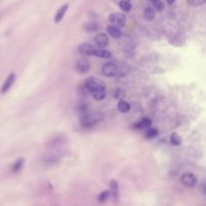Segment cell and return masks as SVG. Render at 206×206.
I'll list each match as a JSON object with an SVG mask.
<instances>
[{
    "mask_svg": "<svg viewBox=\"0 0 206 206\" xmlns=\"http://www.w3.org/2000/svg\"><path fill=\"white\" fill-rule=\"evenodd\" d=\"M103 120V115L100 113L95 114H86L81 119V125L85 128H89V127L96 126L97 124Z\"/></svg>",
    "mask_w": 206,
    "mask_h": 206,
    "instance_id": "1",
    "label": "cell"
},
{
    "mask_svg": "<svg viewBox=\"0 0 206 206\" xmlns=\"http://www.w3.org/2000/svg\"><path fill=\"white\" fill-rule=\"evenodd\" d=\"M86 89L90 91V93H94L96 91H99L101 89H106V85L102 80L96 77H89L87 78L85 82Z\"/></svg>",
    "mask_w": 206,
    "mask_h": 206,
    "instance_id": "2",
    "label": "cell"
},
{
    "mask_svg": "<svg viewBox=\"0 0 206 206\" xmlns=\"http://www.w3.org/2000/svg\"><path fill=\"white\" fill-rule=\"evenodd\" d=\"M109 20L113 25L117 26V27H123L125 25L126 22V17L123 13H119V12H116V13H112L111 15L109 16Z\"/></svg>",
    "mask_w": 206,
    "mask_h": 206,
    "instance_id": "3",
    "label": "cell"
},
{
    "mask_svg": "<svg viewBox=\"0 0 206 206\" xmlns=\"http://www.w3.org/2000/svg\"><path fill=\"white\" fill-rule=\"evenodd\" d=\"M102 72L106 77H117L118 74V64L114 63H105L102 68Z\"/></svg>",
    "mask_w": 206,
    "mask_h": 206,
    "instance_id": "4",
    "label": "cell"
},
{
    "mask_svg": "<svg viewBox=\"0 0 206 206\" xmlns=\"http://www.w3.org/2000/svg\"><path fill=\"white\" fill-rule=\"evenodd\" d=\"M181 183L187 187H194L197 184V179L192 173H184L181 176Z\"/></svg>",
    "mask_w": 206,
    "mask_h": 206,
    "instance_id": "5",
    "label": "cell"
},
{
    "mask_svg": "<svg viewBox=\"0 0 206 206\" xmlns=\"http://www.w3.org/2000/svg\"><path fill=\"white\" fill-rule=\"evenodd\" d=\"M90 68H91V64L89 63V60H87L86 59H81L77 61L76 69L80 73H86L90 71Z\"/></svg>",
    "mask_w": 206,
    "mask_h": 206,
    "instance_id": "6",
    "label": "cell"
},
{
    "mask_svg": "<svg viewBox=\"0 0 206 206\" xmlns=\"http://www.w3.org/2000/svg\"><path fill=\"white\" fill-rule=\"evenodd\" d=\"M16 80V74L15 73H10L9 76L7 77V78L5 80V82H4V84L1 87V90H0V93L1 94H6L8 91H9L10 87L13 86V84H14V82Z\"/></svg>",
    "mask_w": 206,
    "mask_h": 206,
    "instance_id": "7",
    "label": "cell"
},
{
    "mask_svg": "<svg viewBox=\"0 0 206 206\" xmlns=\"http://www.w3.org/2000/svg\"><path fill=\"white\" fill-rule=\"evenodd\" d=\"M95 47L94 45H91V43H82V44L78 46V51L81 52L82 54H85V55H93L94 54V51H95Z\"/></svg>",
    "mask_w": 206,
    "mask_h": 206,
    "instance_id": "8",
    "label": "cell"
},
{
    "mask_svg": "<svg viewBox=\"0 0 206 206\" xmlns=\"http://www.w3.org/2000/svg\"><path fill=\"white\" fill-rule=\"evenodd\" d=\"M95 42L99 47L103 49V47H106L109 44V37L107 34L100 33L95 37Z\"/></svg>",
    "mask_w": 206,
    "mask_h": 206,
    "instance_id": "9",
    "label": "cell"
},
{
    "mask_svg": "<svg viewBox=\"0 0 206 206\" xmlns=\"http://www.w3.org/2000/svg\"><path fill=\"white\" fill-rule=\"evenodd\" d=\"M68 9V3L63 4V5H61L59 8V10H58V12L55 13V16H54V22L55 23H59L60 21L63 19V17L65 15V13H67Z\"/></svg>",
    "mask_w": 206,
    "mask_h": 206,
    "instance_id": "10",
    "label": "cell"
},
{
    "mask_svg": "<svg viewBox=\"0 0 206 206\" xmlns=\"http://www.w3.org/2000/svg\"><path fill=\"white\" fill-rule=\"evenodd\" d=\"M107 31L108 33L111 35L113 38H120L122 36V31L119 27H117L115 25H109L107 27Z\"/></svg>",
    "mask_w": 206,
    "mask_h": 206,
    "instance_id": "11",
    "label": "cell"
},
{
    "mask_svg": "<svg viewBox=\"0 0 206 206\" xmlns=\"http://www.w3.org/2000/svg\"><path fill=\"white\" fill-rule=\"evenodd\" d=\"M118 64V74H117V77H124L126 76L127 73L129 72V67L124 63H117Z\"/></svg>",
    "mask_w": 206,
    "mask_h": 206,
    "instance_id": "12",
    "label": "cell"
},
{
    "mask_svg": "<svg viewBox=\"0 0 206 206\" xmlns=\"http://www.w3.org/2000/svg\"><path fill=\"white\" fill-rule=\"evenodd\" d=\"M151 124H152V121L150 119H148V118H144V119L140 120L138 123H136L135 128H137V129H146V128H149V127L151 126Z\"/></svg>",
    "mask_w": 206,
    "mask_h": 206,
    "instance_id": "13",
    "label": "cell"
},
{
    "mask_svg": "<svg viewBox=\"0 0 206 206\" xmlns=\"http://www.w3.org/2000/svg\"><path fill=\"white\" fill-rule=\"evenodd\" d=\"M93 55H96V56H98V58H102V59H110L112 54L109 50L101 49H95Z\"/></svg>",
    "mask_w": 206,
    "mask_h": 206,
    "instance_id": "14",
    "label": "cell"
},
{
    "mask_svg": "<svg viewBox=\"0 0 206 206\" xmlns=\"http://www.w3.org/2000/svg\"><path fill=\"white\" fill-rule=\"evenodd\" d=\"M118 110H119V112H121L123 114H126L131 110V106L128 102H126V101H120L119 104H118Z\"/></svg>",
    "mask_w": 206,
    "mask_h": 206,
    "instance_id": "15",
    "label": "cell"
},
{
    "mask_svg": "<svg viewBox=\"0 0 206 206\" xmlns=\"http://www.w3.org/2000/svg\"><path fill=\"white\" fill-rule=\"evenodd\" d=\"M84 28L87 32H94L100 29V25L95 21H91V22H87V24H85Z\"/></svg>",
    "mask_w": 206,
    "mask_h": 206,
    "instance_id": "16",
    "label": "cell"
},
{
    "mask_svg": "<svg viewBox=\"0 0 206 206\" xmlns=\"http://www.w3.org/2000/svg\"><path fill=\"white\" fill-rule=\"evenodd\" d=\"M155 17V10L151 7H147L145 10H144V18L148 21L153 20V18Z\"/></svg>",
    "mask_w": 206,
    "mask_h": 206,
    "instance_id": "17",
    "label": "cell"
},
{
    "mask_svg": "<svg viewBox=\"0 0 206 206\" xmlns=\"http://www.w3.org/2000/svg\"><path fill=\"white\" fill-rule=\"evenodd\" d=\"M91 95H93V97L95 100L97 101H102L105 99V97H106V89H101L99 91H94V93H91Z\"/></svg>",
    "mask_w": 206,
    "mask_h": 206,
    "instance_id": "18",
    "label": "cell"
},
{
    "mask_svg": "<svg viewBox=\"0 0 206 206\" xmlns=\"http://www.w3.org/2000/svg\"><path fill=\"white\" fill-rule=\"evenodd\" d=\"M23 164H24V159L23 158H20V159H18L14 164L12 165V169H11L12 172H14V173L19 172V171L22 169Z\"/></svg>",
    "mask_w": 206,
    "mask_h": 206,
    "instance_id": "19",
    "label": "cell"
},
{
    "mask_svg": "<svg viewBox=\"0 0 206 206\" xmlns=\"http://www.w3.org/2000/svg\"><path fill=\"white\" fill-rule=\"evenodd\" d=\"M119 6L121 10H123L124 12H129L132 9V4L129 2V0H121L119 2Z\"/></svg>",
    "mask_w": 206,
    "mask_h": 206,
    "instance_id": "20",
    "label": "cell"
},
{
    "mask_svg": "<svg viewBox=\"0 0 206 206\" xmlns=\"http://www.w3.org/2000/svg\"><path fill=\"white\" fill-rule=\"evenodd\" d=\"M170 142H171V144H172V145L178 146V145H180V144H181L182 139H181V137H180V136H179L177 133H174V134L171 135Z\"/></svg>",
    "mask_w": 206,
    "mask_h": 206,
    "instance_id": "21",
    "label": "cell"
},
{
    "mask_svg": "<svg viewBox=\"0 0 206 206\" xmlns=\"http://www.w3.org/2000/svg\"><path fill=\"white\" fill-rule=\"evenodd\" d=\"M110 197H111V192L110 191H104L98 196V201L99 202H105V201H107L108 199H110Z\"/></svg>",
    "mask_w": 206,
    "mask_h": 206,
    "instance_id": "22",
    "label": "cell"
},
{
    "mask_svg": "<svg viewBox=\"0 0 206 206\" xmlns=\"http://www.w3.org/2000/svg\"><path fill=\"white\" fill-rule=\"evenodd\" d=\"M152 1V4L153 6H154V8L156 10L158 11H161L164 9V3L161 1V0H151Z\"/></svg>",
    "mask_w": 206,
    "mask_h": 206,
    "instance_id": "23",
    "label": "cell"
},
{
    "mask_svg": "<svg viewBox=\"0 0 206 206\" xmlns=\"http://www.w3.org/2000/svg\"><path fill=\"white\" fill-rule=\"evenodd\" d=\"M158 134H159V132H158V130H157V129H155V128H151L150 130H148V131H147L145 136H146V138H148V139H153V138L157 137Z\"/></svg>",
    "mask_w": 206,
    "mask_h": 206,
    "instance_id": "24",
    "label": "cell"
},
{
    "mask_svg": "<svg viewBox=\"0 0 206 206\" xmlns=\"http://www.w3.org/2000/svg\"><path fill=\"white\" fill-rule=\"evenodd\" d=\"M206 0H187V2L191 6H200L203 5Z\"/></svg>",
    "mask_w": 206,
    "mask_h": 206,
    "instance_id": "25",
    "label": "cell"
},
{
    "mask_svg": "<svg viewBox=\"0 0 206 206\" xmlns=\"http://www.w3.org/2000/svg\"><path fill=\"white\" fill-rule=\"evenodd\" d=\"M166 1H167L168 4H173L175 2V0H166Z\"/></svg>",
    "mask_w": 206,
    "mask_h": 206,
    "instance_id": "26",
    "label": "cell"
},
{
    "mask_svg": "<svg viewBox=\"0 0 206 206\" xmlns=\"http://www.w3.org/2000/svg\"><path fill=\"white\" fill-rule=\"evenodd\" d=\"M201 189H202V192H203V193L205 194V187H204V183L202 184V188H201Z\"/></svg>",
    "mask_w": 206,
    "mask_h": 206,
    "instance_id": "27",
    "label": "cell"
}]
</instances>
